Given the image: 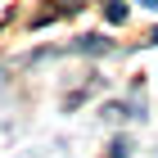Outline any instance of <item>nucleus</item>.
<instances>
[{
	"instance_id": "f257e3e1",
	"label": "nucleus",
	"mask_w": 158,
	"mask_h": 158,
	"mask_svg": "<svg viewBox=\"0 0 158 158\" xmlns=\"http://www.w3.org/2000/svg\"><path fill=\"white\" fill-rule=\"evenodd\" d=\"M73 50H77V54H109V41H104V36H81Z\"/></svg>"
},
{
	"instance_id": "f03ea898",
	"label": "nucleus",
	"mask_w": 158,
	"mask_h": 158,
	"mask_svg": "<svg viewBox=\"0 0 158 158\" xmlns=\"http://www.w3.org/2000/svg\"><path fill=\"white\" fill-rule=\"evenodd\" d=\"M104 18H109V23H127V5H122V0H109V5H104Z\"/></svg>"
},
{
	"instance_id": "7ed1b4c3",
	"label": "nucleus",
	"mask_w": 158,
	"mask_h": 158,
	"mask_svg": "<svg viewBox=\"0 0 158 158\" xmlns=\"http://www.w3.org/2000/svg\"><path fill=\"white\" fill-rule=\"evenodd\" d=\"M127 154H131V140H127V135H118V140L109 145V158H127Z\"/></svg>"
},
{
	"instance_id": "20e7f679",
	"label": "nucleus",
	"mask_w": 158,
	"mask_h": 158,
	"mask_svg": "<svg viewBox=\"0 0 158 158\" xmlns=\"http://www.w3.org/2000/svg\"><path fill=\"white\" fill-rule=\"evenodd\" d=\"M140 5H145V9H158V0H140Z\"/></svg>"
}]
</instances>
